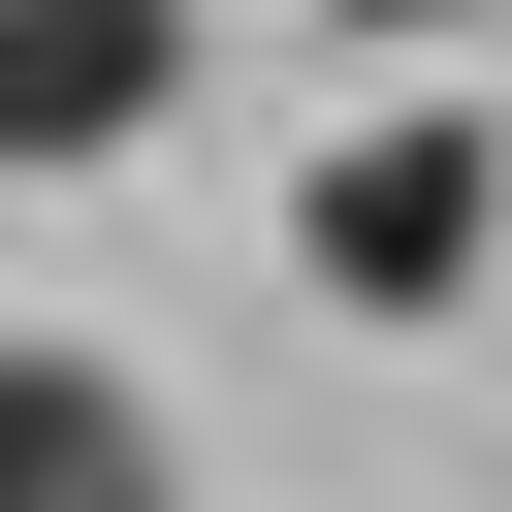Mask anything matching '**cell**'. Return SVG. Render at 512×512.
Returning a JSON list of instances; mask_svg holds the SVG:
<instances>
[{
	"instance_id": "cell-1",
	"label": "cell",
	"mask_w": 512,
	"mask_h": 512,
	"mask_svg": "<svg viewBox=\"0 0 512 512\" xmlns=\"http://www.w3.org/2000/svg\"><path fill=\"white\" fill-rule=\"evenodd\" d=\"M288 256H320L352 320H448V288L512 256V128H448V96H416V128H352V160L288 192Z\"/></svg>"
},
{
	"instance_id": "cell-2",
	"label": "cell",
	"mask_w": 512,
	"mask_h": 512,
	"mask_svg": "<svg viewBox=\"0 0 512 512\" xmlns=\"http://www.w3.org/2000/svg\"><path fill=\"white\" fill-rule=\"evenodd\" d=\"M192 96V0H0V160H128Z\"/></svg>"
},
{
	"instance_id": "cell-3",
	"label": "cell",
	"mask_w": 512,
	"mask_h": 512,
	"mask_svg": "<svg viewBox=\"0 0 512 512\" xmlns=\"http://www.w3.org/2000/svg\"><path fill=\"white\" fill-rule=\"evenodd\" d=\"M0 512H192V480H160V416H128L96 352H32V320H0Z\"/></svg>"
},
{
	"instance_id": "cell-4",
	"label": "cell",
	"mask_w": 512,
	"mask_h": 512,
	"mask_svg": "<svg viewBox=\"0 0 512 512\" xmlns=\"http://www.w3.org/2000/svg\"><path fill=\"white\" fill-rule=\"evenodd\" d=\"M352 32H480V0H352Z\"/></svg>"
}]
</instances>
